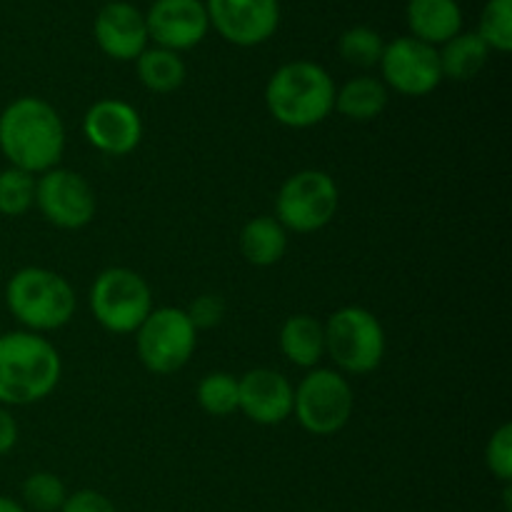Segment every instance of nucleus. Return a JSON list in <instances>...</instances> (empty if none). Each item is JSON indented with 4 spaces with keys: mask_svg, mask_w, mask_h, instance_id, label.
Wrapping results in <instances>:
<instances>
[{
    "mask_svg": "<svg viewBox=\"0 0 512 512\" xmlns=\"http://www.w3.org/2000/svg\"><path fill=\"white\" fill-rule=\"evenodd\" d=\"M0 153L10 168L43 175L65 153V125L58 110L38 95H23L0 113Z\"/></svg>",
    "mask_w": 512,
    "mask_h": 512,
    "instance_id": "f257e3e1",
    "label": "nucleus"
},
{
    "mask_svg": "<svg viewBox=\"0 0 512 512\" xmlns=\"http://www.w3.org/2000/svg\"><path fill=\"white\" fill-rule=\"evenodd\" d=\"M63 360L45 335L10 330L0 335V405L25 408L48 398L60 383Z\"/></svg>",
    "mask_w": 512,
    "mask_h": 512,
    "instance_id": "f03ea898",
    "label": "nucleus"
},
{
    "mask_svg": "<svg viewBox=\"0 0 512 512\" xmlns=\"http://www.w3.org/2000/svg\"><path fill=\"white\" fill-rule=\"evenodd\" d=\"M335 80L313 60H290L270 75L265 85V108L275 123L308 130L330 118L335 110Z\"/></svg>",
    "mask_w": 512,
    "mask_h": 512,
    "instance_id": "7ed1b4c3",
    "label": "nucleus"
},
{
    "mask_svg": "<svg viewBox=\"0 0 512 512\" xmlns=\"http://www.w3.org/2000/svg\"><path fill=\"white\" fill-rule=\"evenodd\" d=\"M5 305L28 333H55L73 320L78 298L68 278L50 268L28 265L5 283Z\"/></svg>",
    "mask_w": 512,
    "mask_h": 512,
    "instance_id": "20e7f679",
    "label": "nucleus"
},
{
    "mask_svg": "<svg viewBox=\"0 0 512 512\" xmlns=\"http://www.w3.org/2000/svg\"><path fill=\"white\" fill-rule=\"evenodd\" d=\"M325 358L335 370L348 375H368L385 358V328L373 310L363 305H345L325 320Z\"/></svg>",
    "mask_w": 512,
    "mask_h": 512,
    "instance_id": "39448f33",
    "label": "nucleus"
},
{
    "mask_svg": "<svg viewBox=\"0 0 512 512\" xmlns=\"http://www.w3.org/2000/svg\"><path fill=\"white\" fill-rule=\"evenodd\" d=\"M90 310L100 328L113 335H133L153 313V290L133 268L100 270L90 285Z\"/></svg>",
    "mask_w": 512,
    "mask_h": 512,
    "instance_id": "423d86ee",
    "label": "nucleus"
},
{
    "mask_svg": "<svg viewBox=\"0 0 512 512\" xmlns=\"http://www.w3.org/2000/svg\"><path fill=\"white\" fill-rule=\"evenodd\" d=\"M355 410L353 385L335 368H313L295 388L293 415L305 433L330 438L350 423Z\"/></svg>",
    "mask_w": 512,
    "mask_h": 512,
    "instance_id": "0eeeda50",
    "label": "nucleus"
},
{
    "mask_svg": "<svg viewBox=\"0 0 512 512\" xmlns=\"http://www.w3.org/2000/svg\"><path fill=\"white\" fill-rule=\"evenodd\" d=\"M340 205V190L333 175L318 168H305L290 175L275 198V220L288 233H318L333 223Z\"/></svg>",
    "mask_w": 512,
    "mask_h": 512,
    "instance_id": "6e6552de",
    "label": "nucleus"
},
{
    "mask_svg": "<svg viewBox=\"0 0 512 512\" xmlns=\"http://www.w3.org/2000/svg\"><path fill=\"white\" fill-rule=\"evenodd\" d=\"M133 335L140 363L153 375H173L183 370L198 345V330L185 315V308L170 305L153 308Z\"/></svg>",
    "mask_w": 512,
    "mask_h": 512,
    "instance_id": "1a4fd4ad",
    "label": "nucleus"
},
{
    "mask_svg": "<svg viewBox=\"0 0 512 512\" xmlns=\"http://www.w3.org/2000/svg\"><path fill=\"white\" fill-rule=\"evenodd\" d=\"M35 208L55 228L83 230L98 213V198L83 175L58 165L35 178Z\"/></svg>",
    "mask_w": 512,
    "mask_h": 512,
    "instance_id": "9d476101",
    "label": "nucleus"
},
{
    "mask_svg": "<svg viewBox=\"0 0 512 512\" xmlns=\"http://www.w3.org/2000/svg\"><path fill=\"white\" fill-rule=\"evenodd\" d=\"M378 65L385 88L408 95V98H423L443 83L438 48L420 43L410 35L385 43L383 58Z\"/></svg>",
    "mask_w": 512,
    "mask_h": 512,
    "instance_id": "9b49d317",
    "label": "nucleus"
},
{
    "mask_svg": "<svg viewBox=\"0 0 512 512\" xmlns=\"http://www.w3.org/2000/svg\"><path fill=\"white\" fill-rule=\"evenodd\" d=\"M210 28L238 48L268 43L280 25L278 0H208Z\"/></svg>",
    "mask_w": 512,
    "mask_h": 512,
    "instance_id": "f8f14e48",
    "label": "nucleus"
},
{
    "mask_svg": "<svg viewBox=\"0 0 512 512\" xmlns=\"http://www.w3.org/2000/svg\"><path fill=\"white\" fill-rule=\"evenodd\" d=\"M83 135L95 150L110 158L130 155L143 140V118L138 108L118 98H103L83 115Z\"/></svg>",
    "mask_w": 512,
    "mask_h": 512,
    "instance_id": "ddd939ff",
    "label": "nucleus"
},
{
    "mask_svg": "<svg viewBox=\"0 0 512 512\" xmlns=\"http://www.w3.org/2000/svg\"><path fill=\"white\" fill-rule=\"evenodd\" d=\"M148 38L158 48L183 53L205 40L210 30L203 0H155L145 15Z\"/></svg>",
    "mask_w": 512,
    "mask_h": 512,
    "instance_id": "4468645a",
    "label": "nucleus"
},
{
    "mask_svg": "<svg viewBox=\"0 0 512 512\" xmlns=\"http://www.w3.org/2000/svg\"><path fill=\"white\" fill-rule=\"evenodd\" d=\"M295 388L273 368H253L238 378V410L255 425H283L293 418Z\"/></svg>",
    "mask_w": 512,
    "mask_h": 512,
    "instance_id": "2eb2a0df",
    "label": "nucleus"
},
{
    "mask_svg": "<svg viewBox=\"0 0 512 512\" xmlns=\"http://www.w3.org/2000/svg\"><path fill=\"white\" fill-rule=\"evenodd\" d=\"M93 35L98 48L108 58L120 60V63L138 58L148 48L150 40L145 15L135 5L125 3V0H113V3L103 5L98 10L93 23Z\"/></svg>",
    "mask_w": 512,
    "mask_h": 512,
    "instance_id": "dca6fc26",
    "label": "nucleus"
},
{
    "mask_svg": "<svg viewBox=\"0 0 512 512\" xmlns=\"http://www.w3.org/2000/svg\"><path fill=\"white\" fill-rule=\"evenodd\" d=\"M405 20L413 33L410 38L433 48L463 33V8L458 0H408Z\"/></svg>",
    "mask_w": 512,
    "mask_h": 512,
    "instance_id": "f3484780",
    "label": "nucleus"
},
{
    "mask_svg": "<svg viewBox=\"0 0 512 512\" xmlns=\"http://www.w3.org/2000/svg\"><path fill=\"white\" fill-rule=\"evenodd\" d=\"M278 345L283 358L295 368H318L325 358V325L308 313L290 315L280 325Z\"/></svg>",
    "mask_w": 512,
    "mask_h": 512,
    "instance_id": "a211bd4d",
    "label": "nucleus"
},
{
    "mask_svg": "<svg viewBox=\"0 0 512 512\" xmlns=\"http://www.w3.org/2000/svg\"><path fill=\"white\" fill-rule=\"evenodd\" d=\"M240 253L255 268H273L288 253V230L275 215H258L240 230Z\"/></svg>",
    "mask_w": 512,
    "mask_h": 512,
    "instance_id": "6ab92c4d",
    "label": "nucleus"
},
{
    "mask_svg": "<svg viewBox=\"0 0 512 512\" xmlns=\"http://www.w3.org/2000/svg\"><path fill=\"white\" fill-rule=\"evenodd\" d=\"M390 90L385 83L373 75H358L335 90V113L353 123H370L380 118L388 108Z\"/></svg>",
    "mask_w": 512,
    "mask_h": 512,
    "instance_id": "aec40b11",
    "label": "nucleus"
},
{
    "mask_svg": "<svg viewBox=\"0 0 512 512\" xmlns=\"http://www.w3.org/2000/svg\"><path fill=\"white\" fill-rule=\"evenodd\" d=\"M135 70H138V80L143 83V88L158 95L175 93L188 78V68H185L180 53L158 48V45L145 48L135 58Z\"/></svg>",
    "mask_w": 512,
    "mask_h": 512,
    "instance_id": "412c9836",
    "label": "nucleus"
},
{
    "mask_svg": "<svg viewBox=\"0 0 512 512\" xmlns=\"http://www.w3.org/2000/svg\"><path fill=\"white\" fill-rule=\"evenodd\" d=\"M438 55L443 80L448 78L455 83H468L485 68L490 48L480 40L478 33H458L438 50Z\"/></svg>",
    "mask_w": 512,
    "mask_h": 512,
    "instance_id": "4be33fe9",
    "label": "nucleus"
},
{
    "mask_svg": "<svg viewBox=\"0 0 512 512\" xmlns=\"http://www.w3.org/2000/svg\"><path fill=\"white\" fill-rule=\"evenodd\" d=\"M195 398L203 413L213 415V418H228V415L238 413V378L223 370L203 375L198 383Z\"/></svg>",
    "mask_w": 512,
    "mask_h": 512,
    "instance_id": "5701e85b",
    "label": "nucleus"
},
{
    "mask_svg": "<svg viewBox=\"0 0 512 512\" xmlns=\"http://www.w3.org/2000/svg\"><path fill=\"white\" fill-rule=\"evenodd\" d=\"M20 498H23L20 505L28 512H60L65 498H68V488L55 473L38 470V473H30L23 480Z\"/></svg>",
    "mask_w": 512,
    "mask_h": 512,
    "instance_id": "b1692460",
    "label": "nucleus"
},
{
    "mask_svg": "<svg viewBox=\"0 0 512 512\" xmlns=\"http://www.w3.org/2000/svg\"><path fill=\"white\" fill-rule=\"evenodd\" d=\"M385 40L380 38L378 30L368 28V25H355L348 28L338 40V53L353 68H375L383 58Z\"/></svg>",
    "mask_w": 512,
    "mask_h": 512,
    "instance_id": "393cba45",
    "label": "nucleus"
},
{
    "mask_svg": "<svg viewBox=\"0 0 512 512\" xmlns=\"http://www.w3.org/2000/svg\"><path fill=\"white\" fill-rule=\"evenodd\" d=\"M35 205V175L20 168L0 170V215L20 218Z\"/></svg>",
    "mask_w": 512,
    "mask_h": 512,
    "instance_id": "a878e982",
    "label": "nucleus"
},
{
    "mask_svg": "<svg viewBox=\"0 0 512 512\" xmlns=\"http://www.w3.org/2000/svg\"><path fill=\"white\" fill-rule=\"evenodd\" d=\"M478 35L490 50H512V0H488L480 13Z\"/></svg>",
    "mask_w": 512,
    "mask_h": 512,
    "instance_id": "bb28decb",
    "label": "nucleus"
},
{
    "mask_svg": "<svg viewBox=\"0 0 512 512\" xmlns=\"http://www.w3.org/2000/svg\"><path fill=\"white\" fill-rule=\"evenodd\" d=\"M485 468L503 485L512 483V425L503 423L485 445Z\"/></svg>",
    "mask_w": 512,
    "mask_h": 512,
    "instance_id": "cd10ccee",
    "label": "nucleus"
},
{
    "mask_svg": "<svg viewBox=\"0 0 512 512\" xmlns=\"http://www.w3.org/2000/svg\"><path fill=\"white\" fill-rule=\"evenodd\" d=\"M185 315H188L195 330L218 328L225 318V300L215 293H203L193 298V303L185 308Z\"/></svg>",
    "mask_w": 512,
    "mask_h": 512,
    "instance_id": "c85d7f7f",
    "label": "nucleus"
},
{
    "mask_svg": "<svg viewBox=\"0 0 512 512\" xmlns=\"http://www.w3.org/2000/svg\"><path fill=\"white\" fill-rule=\"evenodd\" d=\"M60 512H118L115 510L113 500L108 495H103L100 490L83 488L75 490V493H68L63 508Z\"/></svg>",
    "mask_w": 512,
    "mask_h": 512,
    "instance_id": "c756f323",
    "label": "nucleus"
},
{
    "mask_svg": "<svg viewBox=\"0 0 512 512\" xmlns=\"http://www.w3.org/2000/svg\"><path fill=\"white\" fill-rule=\"evenodd\" d=\"M20 438V428H18V420L13 418L10 408L0 405V458L8 455L10 450L18 445Z\"/></svg>",
    "mask_w": 512,
    "mask_h": 512,
    "instance_id": "7c9ffc66",
    "label": "nucleus"
},
{
    "mask_svg": "<svg viewBox=\"0 0 512 512\" xmlns=\"http://www.w3.org/2000/svg\"><path fill=\"white\" fill-rule=\"evenodd\" d=\"M0 512H28L18 500L8 498V495H0Z\"/></svg>",
    "mask_w": 512,
    "mask_h": 512,
    "instance_id": "2f4dec72",
    "label": "nucleus"
},
{
    "mask_svg": "<svg viewBox=\"0 0 512 512\" xmlns=\"http://www.w3.org/2000/svg\"><path fill=\"white\" fill-rule=\"evenodd\" d=\"M0 278H3V265H0Z\"/></svg>",
    "mask_w": 512,
    "mask_h": 512,
    "instance_id": "473e14b6",
    "label": "nucleus"
},
{
    "mask_svg": "<svg viewBox=\"0 0 512 512\" xmlns=\"http://www.w3.org/2000/svg\"><path fill=\"white\" fill-rule=\"evenodd\" d=\"M318 512H328V510H318Z\"/></svg>",
    "mask_w": 512,
    "mask_h": 512,
    "instance_id": "72a5a7b5",
    "label": "nucleus"
}]
</instances>
